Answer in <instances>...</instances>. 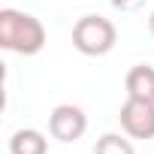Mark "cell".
Instances as JSON below:
<instances>
[{
	"instance_id": "obj_1",
	"label": "cell",
	"mask_w": 154,
	"mask_h": 154,
	"mask_svg": "<svg viewBox=\"0 0 154 154\" xmlns=\"http://www.w3.org/2000/svg\"><path fill=\"white\" fill-rule=\"evenodd\" d=\"M0 45L18 54H36L45 45V27L27 12L0 9Z\"/></svg>"
},
{
	"instance_id": "obj_2",
	"label": "cell",
	"mask_w": 154,
	"mask_h": 154,
	"mask_svg": "<svg viewBox=\"0 0 154 154\" xmlns=\"http://www.w3.org/2000/svg\"><path fill=\"white\" fill-rule=\"evenodd\" d=\"M115 39H118V30L103 15H82L72 24V45L88 57H100V54L112 51Z\"/></svg>"
},
{
	"instance_id": "obj_3",
	"label": "cell",
	"mask_w": 154,
	"mask_h": 154,
	"mask_svg": "<svg viewBox=\"0 0 154 154\" xmlns=\"http://www.w3.org/2000/svg\"><path fill=\"white\" fill-rule=\"evenodd\" d=\"M121 127L133 139H154V103L142 97H127L121 106Z\"/></svg>"
},
{
	"instance_id": "obj_4",
	"label": "cell",
	"mask_w": 154,
	"mask_h": 154,
	"mask_svg": "<svg viewBox=\"0 0 154 154\" xmlns=\"http://www.w3.org/2000/svg\"><path fill=\"white\" fill-rule=\"evenodd\" d=\"M88 130V118L79 106L72 103H60L51 109L48 115V133L57 139V142H75L82 139V133Z\"/></svg>"
},
{
	"instance_id": "obj_5",
	"label": "cell",
	"mask_w": 154,
	"mask_h": 154,
	"mask_svg": "<svg viewBox=\"0 0 154 154\" xmlns=\"http://www.w3.org/2000/svg\"><path fill=\"white\" fill-rule=\"evenodd\" d=\"M124 85H127V97H142V100L154 103V66H148V63L130 66Z\"/></svg>"
},
{
	"instance_id": "obj_6",
	"label": "cell",
	"mask_w": 154,
	"mask_h": 154,
	"mask_svg": "<svg viewBox=\"0 0 154 154\" xmlns=\"http://www.w3.org/2000/svg\"><path fill=\"white\" fill-rule=\"evenodd\" d=\"M9 151L12 154H48V142L39 130H15L9 139Z\"/></svg>"
},
{
	"instance_id": "obj_7",
	"label": "cell",
	"mask_w": 154,
	"mask_h": 154,
	"mask_svg": "<svg viewBox=\"0 0 154 154\" xmlns=\"http://www.w3.org/2000/svg\"><path fill=\"white\" fill-rule=\"evenodd\" d=\"M94 154H136V151H133L130 139H124V136H118V133H106V136L97 139Z\"/></svg>"
},
{
	"instance_id": "obj_8",
	"label": "cell",
	"mask_w": 154,
	"mask_h": 154,
	"mask_svg": "<svg viewBox=\"0 0 154 154\" xmlns=\"http://www.w3.org/2000/svg\"><path fill=\"white\" fill-rule=\"evenodd\" d=\"M142 3H145V0H112L115 9H139Z\"/></svg>"
},
{
	"instance_id": "obj_9",
	"label": "cell",
	"mask_w": 154,
	"mask_h": 154,
	"mask_svg": "<svg viewBox=\"0 0 154 154\" xmlns=\"http://www.w3.org/2000/svg\"><path fill=\"white\" fill-rule=\"evenodd\" d=\"M148 30H151V36H154V12L148 15Z\"/></svg>"
}]
</instances>
